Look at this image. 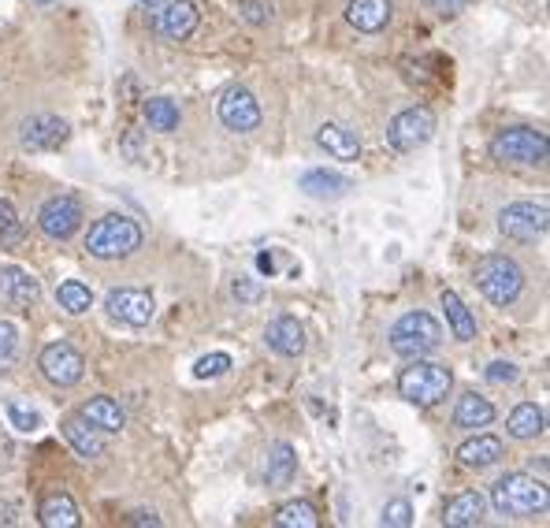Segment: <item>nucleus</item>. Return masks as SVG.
<instances>
[{
	"mask_svg": "<svg viewBox=\"0 0 550 528\" xmlns=\"http://www.w3.org/2000/svg\"><path fill=\"white\" fill-rule=\"evenodd\" d=\"M491 506L502 517H536L547 514L550 491L532 473H506L498 476L495 488H491Z\"/></svg>",
	"mask_w": 550,
	"mask_h": 528,
	"instance_id": "f257e3e1",
	"label": "nucleus"
},
{
	"mask_svg": "<svg viewBox=\"0 0 550 528\" xmlns=\"http://www.w3.org/2000/svg\"><path fill=\"white\" fill-rule=\"evenodd\" d=\"M472 279H476V287H480V294H484L487 302L502 305V309L524 294V268L513 257H506V253L480 257L476 268H472Z\"/></svg>",
	"mask_w": 550,
	"mask_h": 528,
	"instance_id": "f03ea898",
	"label": "nucleus"
},
{
	"mask_svg": "<svg viewBox=\"0 0 550 528\" xmlns=\"http://www.w3.org/2000/svg\"><path fill=\"white\" fill-rule=\"evenodd\" d=\"M142 227L138 220L131 216H105V220H97L90 227V235H86V253L97 257V261H123V257H131V253L142 250Z\"/></svg>",
	"mask_w": 550,
	"mask_h": 528,
	"instance_id": "7ed1b4c3",
	"label": "nucleus"
},
{
	"mask_svg": "<svg viewBox=\"0 0 550 528\" xmlns=\"http://www.w3.org/2000/svg\"><path fill=\"white\" fill-rule=\"evenodd\" d=\"M450 387H454V372L420 357H409V365L398 376V395L413 406H439L450 395Z\"/></svg>",
	"mask_w": 550,
	"mask_h": 528,
	"instance_id": "20e7f679",
	"label": "nucleus"
},
{
	"mask_svg": "<svg viewBox=\"0 0 550 528\" xmlns=\"http://www.w3.org/2000/svg\"><path fill=\"white\" fill-rule=\"evenodd\" d=\"M387 343H391V350L398 357H424L432 354V350H439V343H443V324H439L432 313L413 309V313L394 320Z\"/></svg>",
	"mask_w": 550,
	"mask_h": 528,
	"instance_id": "39448f33",
	"label": "nucleus"
},
{
	"mask_svg": "<svg viewBox=\"0 0 550 528\" xmlns=\"http://www.w3.org/2000/svg\"><path fill=\"white\" fill-rule=\"evenodd\" d=\"M550 153V142L543 131H532V127H506V131L495 134L491 142V157L498 164H521V168H543Z\"/></svg>",
	"mask_w": 550,
	"mask_h": 528,
	"instance_id": "423d86ee",
	"label": "nucleus"
},
{
	"mask_svg": "<svg viewBox=\"0 0 550 528\" xmlns=\"http://www.w3.org/2000/svg\"><path fill=\"white\" fill-rule=\"evenodd\" d=\"M550 227V209L543 201H513L498 212V231L513 242H536L547 235Z\"/></svg>",
	"mask_w": 550,
	"mask_h": 528,
	"instance_id": "0eeeda50",
	"label": "nucleus"
},
{
	"mask_svg": "<svg viewBox=\"0 0 550 528\" xmlns=\"http://www.w3.org/2000/svg\"><path fill=\"white\" fill-rule=\"evenodd\" d=\"M435 134V112L432 108H406V112H398V116L387 123V142L391 149L398 153H413V149L428 146Z\"/></svg>",
	"mask_w": 550,
	"mask_h": 528,
	"instance_id": "6e6552de",
	"label": "nucleus"
},
{
	"mask_svg": "<svg viewBox=\"0 0 550 528\" xmlns=\"http://www.w3.org/2000/svg\"><path fill=\"white\" fill-rule=\"evenodd\" d=\"M38 369L53 387H75L86 372V361L71 343H49L38 357Z\"/></svg>",
	"mask_w": 550,
	"mask_h": 528,
	"instance_id": "1a4fd4ad",
	"label": "nucleus"
},
{
	"mask_svg": "<svg viewBox=\"0 0 550 528\" xmlns=\"http://www.w3.org/2000/svg\"><path fill=\"white\" fill-rule=\"evenodd\" d=\"M216 112H220L223 127L235 131V134H249V131L261 127V105H257V97H253L246 86H231V90H223Z\"/></svg>",
	"mask_w": 550,
	"mask_h": 528,
	"instance_id": "9d476101",
	"label": "nucleus"
},
{
	"mask_svg": "<svg viewBox=\"0 0 550 528\" xmlns=\"http://www.w3.org/2000/svg\"><path fill=\"white\" fill-rule=\"evenodd\" d=\"M38 227L56 242H67L82 227V201L71 198V194H60V198H49L38 212Z\"/></svg>",
	"mask_w": 550,
	"mask_h": 528,
	"instance_id": "9b49d317",
	"label": "nucleus"
},
{
	"mask_svg": "<svg viewBox=\"0 0 550 528\" xmlns=\"http://www.w3.org/2000/svg\"><path fill=\"white\" fill-rule=\"evenodd\" d=\"M201 23L194 0H160L153 8V27L160 30V38L168 41H186Z\"/></svg>",
	"mask_w": 550,
	"mask_h": 528,
	"instance_id": "f8f14e48",
	"label": "nucleus"
},
{
	"mask_svg": "<svg viewBox=\"0 0 550 528\" xmlns=\"http://www.w3.org/2000/svg\"><path fill=\"white\" fill-rule=\"evenodd\" d=\"M71 138V127L67 119L60 116H30L23 119L19 127V146L27 153H49V149H60Z\"/></svg>",
	"mask_w": 550,
	"mask_h": 528,
	"instance_id": "ddd939ff",
	"label": "nucleus"
},
{
	"mask_svg": "<svg viewBox=\"0 0 550 528\" xmlns=\"http://www.w3.org/2000/svg\"><path fill=\"white\" fill-rule=\"evenodd\" d=\"M105 309L119 324H131V328H145L153 313H157V305H153V294L149 291H138V287H119L105 298Z\"/></svg>",
	"mask_w": 550,
	"mask_h": 528,
	"instance_id": "4468645a",
	"label": "nucleus"
},
{
	"mask_svg": "<svg viewBox=\"0 0 550 528\" xmlns=\"http://www.w3.org/2000/svg\"><path fill=\"white\" fill-rule=\"evenodd\" d=\"M38 298H41V283L30 276L27 268H19V264L0 268V302L12 305V309H30Z\"/></svg>",
	"mask_w": 550,
	"mask_h": 528,
	"instance_id": "2eb2a0df",
	"label": "nucleus"
},
{
	"mask_svg": "<svg viewBox=\"0 0 550 528\" xmlns=\"http://www.w3.org/2000/svg\"><path fill=\"white\" fill-rule=\"evenodd\" d=\"M79 417L86 424H93L101 436H112V432H123V428H127V413H123V406L108 395H97V398H90V402H82Z\"/></svg>",
	"mask_w": 550,
	"mask_h": 528,
	"instance_id": "dca6fc26",
	"label": "nucleus"
},
{
	"mask_svg": "<svg viewBox=\"0 0 550 528\" xmlns=\"http://www.w3.org/2000/svg\"><path fill=\"white\" fill-rule=\"evenodd\" d=\"M264 339L279 357H302L305 354V324L298 317H275L264 331Z\"/></svg>",
	"mask_w": 550,
	"mask_h": 528,
	"instance_id": "f3484780",
	"label": "nucleus"
},
{
	"mask_svg": "<svg viewBox=\"0 0 550 528\" xmlns=\"http://www.w3.org/2000/svg\"><path fill=\"white\" fill-rule=\"evenodd\" d=\"M316 146L331 160H357L361 157V138L342 123H320L316 127Z\"/></svg>",
	"mask_w": 550,
	"mask_h": 528,
	"instance_id": "a211bd4d",
	"label": "nucleus"
},
{
	"mask_svg": "<svg viewBox=\"0 0 550 528\" xmlns=\"http://www.w3.org/2000/svg\"><path fill=\"white\" fill-rule=\"evenodd\" d=\"M391 15H394L391 0H350L346 4V19L361 34H380L391 23Z\"/></svg>",
	"mask_w": 550,
	"mask_h": 528,
	"instance_id": "6ab92c4d",
	"label": "nucleus"
},
{
	"mask_svg": "<svg viewBox=\"0 0 550 528\" xmlns=\"http://www.w3.org/2000/svg\"><path fill=\"white\" fill-rule=\"evenodd\" d=\"M60 432H64V439L71 443V447H75V454H79V458H86V462L105 458V439H101V432H97L93 424L82 421V417H64Z\"/></svg>",
	"mask_w": 550,
	"mask_h": 528,
	"instance_id": "aec40b11",
	"label": "nucleus"
},
{
	"mask_svg": "<svg viewBox=\"0 0 550 528\" xmlns=\"http://www.w3.org/2000/svg\"><path fill=\"white\" fill-rule=\"evenodd\" d=\"M484 510H487V499L480 491H461L454 499L443 506V521L450 528H472L484 521Z\"/></svg>",
	"mask_w": 550,
	"mask_h": 528,
	"instance_id": "412c9836",
	"label": "nucleus"
},
{
	"mask_svg": "<svg viewBox=\"0 0 550 528\" xmlns=\"http://www.w3.org/2000/svg\"><path fill=\"white\" fill-rule=\"evenodd\" d=\"M502 458H506V443L498 436H487V432L472 436L469 443L458 447V462L469 465V469H487V465L502 462Z\"/></svg>",
	"mask_w": 550,
	"mask_h": 528,
	"instance_id": "4be33fe9",
	"label": "nucleus"
},
{
	"mask_svg": "<svg viewBox=\"0 0 550 528\" xmlns=\"http://www.w3.org/2000/svg\"><path fill=\"white\" fill-rule=\"evenodd\" d=\"M302 190L309 194V198H316V201H335V198H346V194L354 190V183H350L346 175H339V172L313 168V172L302 175Z\"/></svg>",
	"mask_w": 550,
	"mask_h": 528,
	"instance_id": "5701e85b",
	"label": "nucleus"
},
{
	"mask_svg": "<svg viewBox=\"0 0 550 528\" xmlns=\"http://www.w3.org/2000/svg\"><path fill=\"white\" fill-rule=\"evenodd\" d=\"M298 476V454L290 443H275L264 462V484L268 488H290V480Z\"/></svg>",
	"mask_w": 550,
	"mask_h": 528,
	"instance_id": "b1692460",
	"label": "nucleus"
},
{
	"mask_svg": "<svg viewBox=\"0 0 550 528\" xmlns=\"http://www.w3.org/2000/svg\"><path fill=\"white\" fill-rule=\"evenodd\" d=\"M491 421H495V402L491 398L476 395V391L458 398V406H454V424L458 428H487Z\"/></svg>",
	"mask_w": 550,
	"mask_h": 528,
	"instance_id": "393cba45",
	"label": "nucleus"
},
{
	"mask_svg": "<svg viewBox=\"0 0 550 528\" xmlns=\"http://www.w3.org/2000/svg\"><path fill=\"white\" fill-rule=\"evenodd\" d=\"M41 525L45 528H79L82 525V514L75 499L60 491V495H49V499L41 502Z\"/></svg>",
	"mask_w": 550,
	"mask_h": 528,
	"instance_id": "a878e982",
	"label": "nucleus"
},
{
	"mask_svg": "<svg viewBox=\"0 0 550 528\" xmlns=\"http://www.w3.org/2000/svg\"><path fill=\"white\" fill-rule=\"evenodd\" d=\"M439 302H443L446 309V324L454 331V339H458V343H472V339H476V317L469 313V305L461 302L454 291H443Z\"/></svg>",
	"mask_w": 550,
	"mask_h": 528,
	"instance_id": "bb28decb",
	"label": "nucleus"
},
{
	"mask_svg": "<svg viewBox=\"0 0 550 528\" xmlns=\"http://www.w3.org/2000/svg\"><path fill=\"white\" fill-rule=\"evenodd\" d=\"M506 428H510L513 439H521V443H528V439L543 436V428H547V413L539 410L536 402H521L517 410L510 413V421H506Z\"/></svg>",
	"mask_w": 550,
	"mask_h": 528,
	"instance_id": "cd10ccee",
	"label": "nucleus"
},
{
	"mask_svg": "<svg viewBox=\"0 0 550 528\" xmlns=\"http://www.w3.org/2000/svg\"><path fill=\"white\" fill-rule=\"evenodd\" d=\"M56 305H60L64 313H71V317H82V313H90L93 291L86 283H79V279H67V283L56 287Z\"/></svg>",
	"mask_w": 550,
	"mask_h": 528,
	"instance_id": "c85d7f7f",
	"label": "nucleus"
},
{
	"mask_svg": "<svg viewBox=\"0 0 550 528\" xmlns=\"http://www.w3.org/2000/svg\"><path fill=\"white\" fill-rule=\"evenodd\" d=\"M275 525L279 528H316L320 525V514H316L313 502L294 499V502H283V506L275 510Z\"/></svg>",
	"mask_w": 550,
	"mask_h": 528,
	"instance_id": "c756f323",
	"label": "nucleus"
},
{
	"mask_svg": "<svg viewBox=\"0 0 550 528\" xmlns=\"http://www.w3.org/2000/svg\"><path fill=\"white\" fill-rule=\"evenodd\" d=\"M145 123H149V131L171 134L179 127V105L168 101V97H149L145 101Z\"/></svg>",
	"mask_w": 550,
	"mask_h": 528,
	"instance_id": "7c9ffc66",
	"label": "nucleus"
},
{
	"mask_svg": "<svg viewBox=\"0 0 550 528\" xmlns=\"http://www.w3.org/2000/svg\"><path fill=\"white\" fill-rule=\"evenodd\" d=\"M15 357H19V328L8 324V320H0V372L12 369Z\"/></svg>",
	"mask_w": 550,
	"mask_h": 528,
	"instance_id": "2f4dec72",
	"label": "nucleus"
},
{
	"mask_svg": "<svg viewBox=\"0 0 550 528\" xmlns=\"http://www.w3.org/2000/svg\"><path fill=\"white\" fill-rule=\"evenodd\" d=\"M4 410H8V421H12V428H15V432H23V436H30V432H38V428H41V417L34 410H27L23 402H8Z\"/></svg>",
	"mask_w": 550,
	"mask_h": 528,
	"instance_id": "473e14b6",
	"label": "nucleus"
},
{
	"mask_svg": "<svg viewBox=\"0 0 550 528\" xmlns=\"http://www.w3.org/2000/svg\"><path fill=\"white\" fill-rule=\"evenodd\" d=\"M231 369V357L227 354H205L194 361V376L197 380H216V376H223V372Z\"/></svg>",
	"mask_w": 550,
	"mask_h": 528,
	"instance_id": "72a5a7b5",
	"label": "nucleus"
},
{
	"mask_svg": "<svg viewBox=\"0 0 550 528\" xmlns=\"http://www.w3.org/2000/svg\"><path fill=\"white\" fill-rule=\"evenodd\" d=\"M383 525L391 528H409L413 525V506H409V499H391L387 506H383Z\"/></svg>",
	"mask_w": 550,
	"mask_h": 528,
	"instance_id": "f704fd0d",
	"label": "nucleus"
},
{
	"mask_svg": "<svg viewBox=\"0 0 550 528\" xmlns=\"http://www.w3.org/2000/svg\"><path fill=\"white\" fill-rule=\"evenodd\" d=\"M238 15L246 19L249 27H264V23L272 19V4H268V0H242V4H238Z\"/></svg>",
	"mask_w": 550,
	"mask_h": 528,
	"instance_id": "c9c22d12",
	"label": "nucleus"
},
{
	"mask_svg": "<svg viewBox=\"0 0 550 528\" xmlns=\"http://www.w3.org/2000/svg\"><path fill=\"white\" fill-rule=\"evenodd\" d=\"M19 235H23V227H19V216H15L12 201L0 198V238H4V242H15Z\"/></svg>",
	"mask_w": 550,
	"mask_h": 528,
	"instance_id": "e433bc0d",
	"label": "nucleus"
},
{
	"mask_svg": "<svg viewBox=\"0 0 550 528\" xmlns=\"http://www.w3.org/2000/svg\"><path fill=\"white\" fill-rule=\"evenodd\" d=\"M231 294H235L238 302H261L264 298V287H261V279H235V287H231Z\"/></svg>",
	"mask_w": 550,
	"mask_h": 528,
	"instance_id": "4c0bfd02",
	"label": "nucleus"
},
{
	"mask_svg": "<svg viewBox=\"0 0 550 528\" xmlns=\"http://www.w3.org/2000/svg\"><path fill=\"white\" fill-rule=\"evenodd\" d=\"M484 376L491 383H513L521 372H517V365H510V361H491V365L484 369Z\"/></svg>",
	"mask_w": 550,
	"mask_h": 528,
	"instance_id": "58836bf2",
	"label": "nucleus"
},
{
	"mask_svg": "<svg viewBox=\"0 0 550 528\" xmlns=\"http://www.w3.org/2000/svg\"><path fill=\"white\" fill-rule=\"evenodd\" d=\"M428 12H435V15H458V12H465V4L469 0H420Z\"/></svg>",
	"mask_w": 550,
	"mask_h": 528,
	"instance_id": "ea45409f",
	"label": "nucleus"
},
{
	"mask_svg": "<svg viewBox=\"0 0 550 528\" xmlns=\"http://www.w3.org/2000/svg\"><path fill=\"white\" fill-rule=\"evenodd\" d=\"M131 525H160V517L157 514H145V510H138V514H131Z\"/></svg>",
	"mask_w": 550,
	"mask_h": 528,
	"instance_id": "a19ab883",
	"label": "nucleus"
},
{
	"mask_svg": "<svg viewBox=\"0 0 550 528\" xmlns=\"http://www.w3.org/2000/svg\"><path fill=\"white\" fill-rule=\"evenodd\" d=\"M257 264H261V272H268V276L275 272V261L268 257V253H261V257H257Z\"/></svg>",
	"mask_w": 550,
	"mask_h": 528,
	"instance_id": "79ce46f5",
	"label": "nucleus"
},
{
	"mask_svg": "<svg viewBox=\"0 0 550 528\" xmlns=\"http://www.w3.org/2000/svg\"><path fill=\"white\" fill-rule=\"evenodd\" d=\"M142 4H153V8H157V4H160V0H142Z\"/></svg>",
	"mask_w": 550,
	"mask_h": 528,
	"instance_id": "37998d69",
	"label": "nucleus"
},
{
	"mask_svg": "<svg viewBox=\"0 0 550 528\" xmlns=\"http://www.w3.org/2000/svg\"><path fill=\"white\" fill-rule=\"evenodd\" d=\"M38 4H53V0H38Z\"/></svg>",
	"mask_w": 550,
	"mask_h": 528,
	"instance_id": "c03bdc74",
	"label": "nucleus"
}]
</instances>
